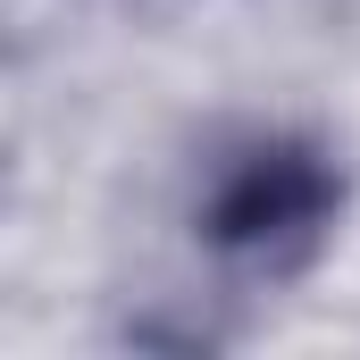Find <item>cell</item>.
Here are the masks:
<instances>
[{
    "instance_id": "obj_1",
    "label": "cell",
    "mask_w": 360,
    "mask_h": 360,
    "mask_svg": "<svg viewBox=\"0 0 360 360\" xmlns=\"http://www.w3.org/2000/svg\"><path fill=\"white\" fill-rule=\"evenodd\" d=\"M344 176L319 143L302 134H243L235 151H218L210 193H201V243L243 260V269L293 276L335 226Z\"/></svg>"
}]
</instances>
